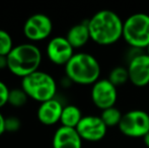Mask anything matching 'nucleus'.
Instances as JSON below:
<instances>
[{"instance_id": "1a4fd4ad", "label": "nucleus", "mask_w": 149, "mask_h": 148, "mask_svg": "<svg viewBox=\"0 0 149 148\" xmlns=\"http://www.w3.org/2000/svg\"><path fill=\"white\" fill-rule=\"evenodd\" d=\"M76 131L83 141L97 142L104 138L108 127L100 116H83L77 125Z\"/></svg>"}, {"instance_id": "dca6fc26", "label": "nucleus", "mask_w": 149, "mask_h": 148, "mask_svg": "<svg viewBox=\"0 0 149 148\" xmlns=\"http://www.w3.org/2000/svg\"><path fill=\"white\" fill-rule=\"evenodd\" d=\"M100 117L104 121L106 126L109 128V127L119 126L120 122L122 120V117H123V114L116 107H113L102 111V114H100Z\"/></svg>"}, {"instance_id": "2eb2a0df", "label": "nucleus", "mask_w": 149, "mask_h": 148, "mask_svg": "<svg viewBox=\"0 0 149 148\" xmlns=\"http://www.w3.org/2000/svg\"><path fill=\"white\" fill-rule=\"evenodd\" d=\"M83 118L81 111L78 107L74 105H68L63 108V112L61 115L60 123L61 126L68 127V128L76 129L77 125Z\"/></svg>"}, {"instance_id": "0eeeda50", "label": "nucleus", "mask_w": 149, "mask_h": 148, "mask_svg": "<svg viewBox=\"0 0 149 148\" xmlns=\"http://www.w3.org/2000/svg\"><path fill=\"white\" fill-rule=\"evenodd\" d=\"M53 22L48 15L36 13L31 15L24 24V34L31 42H40L50 37Z\"/></svg>"}, {"instance_id": "9b49d317", "label": "nucleus", "mask_w": 149, "mask_h": 148, "mask_svg": "<svg viewBox=\"0 0 149 148\" xmlns=\"http://www.w3.org/2000/svg\"><path fill=\"white\" fill-rule=\"evenodd\" d=\"M74 49L66 37H55L47 45V56L55 65H66L74 55Z\"/></svg>"}, {"instance_id": "5701e85b", "label": "nucleus", "mask_w": 149, "mask_h": 148, "mask_svg": "<svg viewBox=\"0 0 149 148\" xmlns=\"http://www.w3.org/2000/svg\"><path fill=\"white\" fill-rule=\"evenodd\" d=\"M7 68V57L6 56H0V70Z\"/></svg>"}, {"instance_id": "20e7f679", "label": "nucleus", "mask_w": 149, "mask_h": 148, "mask_svg": "<svg viewBox=\"0 0 149 148\" xmlns=\"http://www.w3.org/2000/svg\"><path fill=\"white\" fill-rule=\"evenodd\" d=\"M22 88L29 97L42 104L55 99L57 83L52 75L39 70L22 78Z\"/></svg>"}, {"instance_id": "a211bd4d", "label": "nucleus", "mask_w": 149, "mask_h": 148, "mask_svg": "<svg viewBox=\"0 0 149 148\" xmlns=\"http://www.w3.org/2000/svg\"><path fill=\"white\" fill-rule=\"evenodd\" d=\"M28 94L26 91L20 87V88H12L9 91V97H8V104L14 108L24 107L28 101Z\"/></svg>"}, {"instance_id": "b1692460", "label": "nucleus", "mask_w": 149, "mask_h": 148, "mask_svg": "<svg viewBox=\"0 0 149 148\" xmlns=\"http://www.w3.org/2000/svg\"><path fill=\"white\" fill-rule=\"evenodd\" d=\"M143 142H144V144H145V146L149 148V132L143 137Z\"/></svg>"}, {"instance_id": "4be33fe9", "label": "nucleus", "mask_w": 149, "mask_h": 148, "mask_svg": "<svg viewBox=\"0 0 149 148\" xmlns=\"http://www.w3.org/2000/svg\"><path fill=\"white\" fill-rule=\"evenodd\" d=\"M5 132V117L0 112V136Z\"/></svg>"}, {"instance_id": "423d86ee", "label": "nucleus", "mask_w": 149, "mask_h": 148, "mask_svg": "<svg viewBox=\"0 0 149 148\" xmlns=\"http://www.w3.org/2000/svg\"><path fill=\"white\" fill-rule=\"evenodd\" d=\"M122 134L131 138H143L149 132V114L142 110H132L123 114L119 125Z\"/></svg>"}, {"instance_id": "f8f14e48", "label": "nucleus", "mask_w": 149, "mask_h": 148, "mask_svg": "<svg viewBox=\"0 0 149 148\" xmlns=\"http://www.w3.org/2000/svg\"><path fill=\"white\" fill-rule=\"evenodd\" d=\"M82 139L74 128L61 126L54 133L53 148H82Z\"/></svg>"}, {"instance_id": "6ab92c4d", "label": "nucleus", "mask_w": 149, "mask_h": 148, "mask_svg": "<svg viewBox=\"0 0 149 148\" xmlns=\"http://www.w3.org/2000/svg\"><path fill=\"white\" fill-rule=\"evenodd\" d=\"M13 48V42L9 33L4 30H0V56L7 57Z\"/></svg>"}, {"instance_id": "4468645a", "label": "nucleus", "mask_w": 149, "mask_h": 148, "mask_svg": "<svg viewBox=\"0 0 149 148\" xmlns=\"http://www.w3.org/2000/svg\"><path fill=\"white\" fill-rule=\"evenodd\" d=\"M66 39L69 42V44L73 47V49H78V48L86 45L87 42L90 40L87 22L73 26L67 33Z\"/></svg>"}, {"instance_id": "f3484780", "label": "nucleus", "mask_w": 149, "mask_h": 148, "mask_svg": "<svg viewBox=\"0 0 149 148\" xmlns=\"http://www.w3.org/2000/svg\"><path fill=\"white\" fill-rule=\"evenodd\" d=\"M108 79L116 87L125 84L127 81H129V73H128L127 67H122V66L115 67L110 72Z\"/></svg>"}, {"instance_id": "6e6552de", "label": "nucleus", "mask_w": 149, "mask_h": 148, "mask_svg": "<svg viewBox=\"0 0 149 148\" xmlns=\"http://www.w3.org/2000/svg\"><path fill=\"white\" fill-rule=\"evenodd\" d=\"M91 101L97 109L107 110L115 107L118 99L117 87L109 79H100L91 88Z\"/></svg>"}, {"instance_id": "39448f33", "label": "nucleus", "mask_w": 149, "mask_h": 148, "mask_svg": "<svg viewBox=\"0 0 149 148\" xmlns=\"http://www.w3.org/2000/svg\"><path fill=\"white\" fill-rule=\"evenodd\" d=\"M123 39L133 49H146L149 45V14L139 12L126 18Z\"/></svg>"}, {"instance_id": "393cba45", "label": "nucleus", "mask_w": 149, "mask_h": 148, "mask_svg": "<svg viewBox=\"0 0 149 148\" xmlns=\"http://www.w3.org/2000/svg\"><path fill=\"white\" fill-rule=\"evenodd\" d=\"M146 54H148L149 55V45L147 46V48H146Z\"/></svg>"}, {"instance_id": "f03ea898", "label": "nucleus", "mask_w": 149, "mask_h": 148, "mask_svg": "<svg viewBox=\"0 0 149 148\" xmlns=\"http://www.w3.org/2000/svg\"><path fill=\"white\" fill-rule=\"evenodd\" d=\"M42 52L36 45L24 43L14 46L7 56V69L20 78L39 71Z\"/></svg>"}, {"instance_id": "ddd939ff", "label": "nucleus", "mask_w": 149, "mask_h": 148, "mask_svg": "<svg viewBox=\"0 0 149 148\" xmlns=\"http://www.w3.org/2000/svg\"><path fill=\"white\" fill-rule=\"evenodd\" d=\"M63 105L58 99H53L42 103L37 112L39 121L46 126H52L60 122L63 112Z\"/></svg>"}, {"instance_id": "f257e3e1", "label": "nucleus", "mask_w": 149, "mask_h": 148, "mask_svg": "<svg viewBox=\"0 0 149 148\" xmlns=\"http://www.w3.org/2000/svg\"><path fill=\"white\" fill-rule=\"evenodd\" d=\"M87 26L90 40L97 45L110 46L123 38L124 22L112 10H100L87 20Z\"/></svg>"}, {"instance_id": "7ed1b4c3", "label": "nucleus", "mask_w": 149, "mask_h": 148, "mask_svg": "<svg viewBox=\"0 0 149 148\" xmlns=\"http://www.w3.org/2000/svg\"><path fill=\"white\" fill-rule=\"evenodd\" d=\"M68 79L76 84L93 85L100 80V65L96 58L88 53H75L65 65Z\"/></svg>"}, {"instance_id": "aec40b11", "label": "nucleus", "mask_w": 149, "mask_h": 148, "mask_svg": "<svg viewBox=\"0 0 149 148\" xmlns=\"http://www.w3.org/2000/svg\"><path fill=\"white\" fill-rule=\"evenodd\" d=\"M22 122L17 117H7L5 118V132L13 133L20 129Z\"/></svg>"}, {"instance_id": "412c9836", "label": "nucleus", "mask_w": 149, "mask_h": 148, "mask_svg": "<svg viewBox=\"0 0 149 148\" xmlns=\"http://www.w3.org/2000/svg\"><path fill=\"white\" fill-rule=\"evenodd\" d=\"M9 91L10 89L8 88V86L0 80V109L2 107L8 104V97H9Z\"/></svg>"}, {"instance_id": "9d476101", "label": "nucleus", "mask_w": 149, "mask_h": 148, "mask_svg": "<svg viewBox=\"0 0 149 148\" xmlns=\"http://www.w3.org/2000/svg\"><path fill=\"white\" fill-rule=\"evenodd\" d=\"M129 81L137 87L149 84V55L141 53L134 55L128 64Z\"/></svg>"}]
</instances>
